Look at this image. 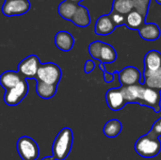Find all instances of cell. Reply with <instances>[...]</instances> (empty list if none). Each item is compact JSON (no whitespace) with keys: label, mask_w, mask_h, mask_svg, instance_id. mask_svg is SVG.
<instances>
[{"label":"cell","mask_w":161,"mask_h":160,"mask_svg":"<svg viewBox=\"0 0 161 160\" xmlns=\"http://www.w3.org/2000/svg\"><path fill=\"white\" fill-rule=\"evenodd\" d=\"M69 1H71V2H74V3H76V4H78L79 2H81L82 0H69Z\"/></svg>","instance_id":"1f68e13d"},{"label":"cell","mask_w":161,"mask_h":160,"mask_svg":"<svg viewBox=\"0 0 161 160\" xmlns=\"http://www.w3.org/2000/svg\"><path fill=\"white\" fill-rule=\"evenodd\" d=\"M24 79L18 72L14 71H6L0 75V85L6 90H10L18 85L21 80Z\"/></svg>","instance_id":"9a60e30c"},{"label":"cell","mask_w":161,"mask_h":160,"mask_svg":"<svg viewBox=\"0 0 161 160\" xmlns=\"http://www.w3.org/2000/svg\"><path fill=\"white\" fill-rule=\"evenodd\" d=\"M28 92V84L26 79H22L21 82L14 88L6 91L4 94V102L6 105L14 107L19 105Z\"/></svg>","instance_id":"5b68a950"},{"label":"cell","mask_w":161,"mask_h":160,"mask_svg":"<svg viewBox=\"0 0 161 160\" xmlns=\"http://www.w3.org/2000/svg\"><path fill=\"white\" fill-rule=\"evenodd\" d=\"M115 28L116 26L112 22L109 14H106L100 16L96 20L94 25V32L99 36H107L111 34L115 30Z\"/></svg>","instance_id":"8fae6325"},{"label":"cell","mask_w":161,"mask_h":160,"mask_svg":"<svg viewBox=\"0 0 161 160\" xmlns=\"http://www.w3.org/2000/svg\"><path fill=\"white\" fill-rule=\"evenodd\" d=\"M73 140V131L69 127H65L58 133L52 145V157L55 160L67 158L72 149Z\"/></svg>","instance_id":"6da1fadb"},{"label":"cell","mask_w":161,"mask_h":160,"mask_svg":"<svg viewBox=\"0 0 161 160\" xmlns=\"http://www.w3.org/2000/svg\"><path fill=\"white\" fill-rule=\"evenodd\" d=\"M135 150L138 155L144 158L157 157L161 151V143L158 137L152 131L141 137L135 143Z\"/></svg>","instance_id":"7a4b0ae2"},{"label":"cell","mask_w":161,"mask_h":160,"mask_svg":"<svg viewBox=\"0 0 161 160\" xmlns=\"http://www.w3.org/2000/svg\"><path fill=\"white\" fill-rule=\"evenodd\" d=\"M134 9L132 0H113L112 11L121 13L123 15L128 14Z\"/></svg>","instance_id":"cb8c5ba5"},{"label":"cell","mask_w":161,"mask_h":160,"mask_svg":"<svg viewBox=\"0 0 161 160\" xmlns=\"http://www.w3.org/2000/svg\"><path fill=\"white\" fill-rule=\"evenodd\" d=\"M160 101L161 95L160 91L150 89L147 87H144L142 92L141 100H140V105L148 107L152 109H154L156 112L160 111Z\"/></svg>","instance_id":"ba28073f"},{"label":"cell","mask_w":161,"mask_h":160,"mask_svg":"<svg viewBox=\"0 0 161 160\" xmlns=\"http://www.w3.org/2000/svg\"><path fill=\"white\" fill-rule=\"evenodd\" d=\"M103 42L100 41H95L93 42H92L89 45V54L91 55V57L96 60L99 59V55H100V51H101V47H102Z\"/></svg>","instance_id":"484cf974"},{"label":"cell","mask_w":161,"mask_h":160,"mask_svg":"<svg viewBox=\"0 0 161 160\" xmlns=\"http://www.w3.org/2000/svg\"><path fill=\"white\" fill-rule=\"evenodd\" d=\"M30 8L28 0H8L5 1L2 6V13L7 17L20 16L25 14Z\"/></svg>","instance_id":"52a82bcc"},{"label":"cell","mask_w":161,"mask_h":160,"mask_svg":"<svg viewBox=\"0 0 161 160\" xmlns=\"http://www.w3.org/2000/svg\"><path fill=\"white\" fill-rule=\"evenodd\" d=\"M40 65V58L35 55H30L19 63L18 73L25 79H36Z\"/></svg>","instance_id":"8992f818"},{"label":"cell","mask_w":161,"mask_h":160,"mask_svg":"<svg viewBox=\"0 0 161 160\" xmlns=\"http://www.w3.org/2000/svg\"><path fill=\"white\" fill-rule=\"evenodd\" d=\"M118 75L122 87L140 84L141 76H142L140 71L133 66H128L124 68L121 72H119Z\"/></svg>","instance_id":"9c48e42d"},{"label":"cell","mask_w":161,"mask_h":160,"mask_svg":"<svg viewBox=\"0 0 161 160\" xmlns=\"http://www.w3.org/2000/svg\"><path fill=\"white\" fill-rule=\"evenodd\" d=\"M144 24H145V17H143L142 14H140L138 11L134 9L125 15V25L129 29L139 30Z\"/></svg>","instance_id":"d6986e66"},{"label":"cell","mask_w":161,"mask_h":160,"mask_svg":"<svg viewBox=\"0 0 161 160\" xmlns=\"http://www.w3.org/2000/svg\"><path fill=\"white\" fill-rule=\"evenodd\" d=\"M138 31L141 38L148 41H157L160 36V29L158 25L154 23H145Z\"/></svg>","instance_id":"5bb4252c"},{"label":"cell","mask_w":161,"mask_h":160,"mask_svg":"<svg viewBox=\"0 0 161 160\" xmlns=\"http://www.w3.org/2000/svg\"><path fill=\"white\" fill-rule=\"evenodd\" d=\"M41 160H55V158L53 157H43L42 159Z\"/></svg>","instance_id":"4dcf8cb0"},{"label":"cell","mask_w":161,"mask_h":160,"mask_svg":"<svg viewBox=\"0 0 161 160\" xmlns=\"http://www.w3.org/2000/svg\"><path fill=\"white\" fill-rule=\"evenodd\" d=\"M144 85L147 88L161 91V68L157 71H144Z\"/></svg>","instance_id":"2e32d148"},{"label":"cell","mask_w":161,"mask_h":160,"mask_svg":"<svg viewBox=\"0 0 161 160\" xmlns=\"http://www.w3.org/2000/svg\"><path fill=\"white\" fill-rule=\"evenodd\" d=\"M16 149L22 160H37L40 155V149L36 141L26 136L18 140Z\"/></svg>","instance_id":"277c9868"},{"label":"cell","mask_w":161,"mask_h":160,"mask_svg":"<svg viewBox=\"0 0 161 160\" xmlns=\"http://www.w3.org/2000/svg\"><path fill=\"white\" fill-rule=\"evenodd\" d=\"M132 2H133L134 10L138 11L140 14H142L143 17L146 18L151 0H132Z\"/></svg>","instance_id":"d4e9b609"},{"label":"cell","mask_w":161,"mask_h":160,"mask_svg":"<svg viewBox=\"0 0 161 160\" xmlns=\"http://www.w3.org/2000/svg\"><path fill=\"white\" fill-rule=\"evenodd\" d=\"M151 131L158 137L161 136V118H159L157 122H155V124L152 126Z\"/></svg>","instance_id":"83f0119b"},{"label":"cell","mask_w":161,"mask_h":160,"mask_svg":"<svg viewBox=\"0 0 161 160\" xmlns=\"http://www.w3.org/2000/svg\"><path fill=\"white\" fill-rule=\"evenodd\" d=\"M106 101L108 107L113 111H118L122 109L126 104L124 94L120 88L119 89L114 88L108 90L106 93Z\"/></svg>","instance_id":"30bf717a"},{"label":"cell","mask_w":161,"mask_h":160,"mask_svg":"<svg viewBox=\"0 0 161 160\" xmlns=\"http://www.w3.org/2000/svg\"><path fill=\"white\" fill-rule=\"evenodd\" d=\"M36 93L39 97L44 100L51 99L55 96L57 93L58 85H51V84H45L40 81H36Z\"/></svg>","instance_id":"44dd1931"},{"label":"cell","mask_w":161,"mask_h":160,"mask_svg":"<svg viewBox=\"0 0 161 160\" xmlns=\"http://www.w3.org/2000/svg\"><path fill=\"white\" fill-rule=\"evenodd\" d=\"M103 73H104V80H105L107 83H111V82L113 81V79H114V74L106 72V70H105Z\"/></svg>","instance_id":"f546056e"},{"label":"cell","mask_w":161,"mask_h":160,"mask_svg":"<svg viewBox=\"0 0 161 160\" xmlns=\"http://www.w3.org/2000/svg\"><path fill=\"white\" fill-rule=\"evenodd\" d=\"M61 69L57 64L52 62L41 63L35 80L45 84L58 85L61 79Z\"/></svg>","instance_id":"3957f363"},{"label":"cell","mask_w":161,"mask_h":160,"mask_svg":"<svg viewBox=\"0 0 161 160\" xmlns=\"http://www.w3.org/2000/svg\"><path fill=\"white\" fill-rule=\"evenodd\" d=\"M156 2H157L158 5H161V0H156Z\"/></svg>","instance_id":"d6a6232c"},{"label":"cell","mask_w":161,"mask_h":160,"mask_svg":"<svg viewBox=\"0 0 161 160\" xmlns=\"http://www.w3.org/2000/svg\"><path fill=\"white\" fill-rule=\"evenodd\" d=\"M75 43V39L72 36L71 33L65 30L58 31L55 36V44L56 46L63 51V52H69L72 50Z\"/></svg>","instance_id":"7c38bea8"},{"label":"cell","mask_w":161,"mask_h":160,"mask_svg":"<svg viewBox=\"0 0 161 160\" xmlns=\"http://www.w3.org/2000/svg\"><path fill=\"white\" fill-rule=\"evenodd\" d=\"M71 22L79 27H86L90 25L91 23V17H90V13L87 8H85L84 6H77V8L73 16V18L71 19Z\"/></svg>","instance_id":"e0dca14e"},{"label":"cell","mask_w":161,"mask_h":160,"mask_svg":"<svg viewBox=\"0 0 161 160\" xmlns=\"http://www.w3.org/2000/svg\"><path fill=\"white\" fill-rule=\"evenodd\" d=\"M117 58V54L115 49L108 43L103 42L100 55H99V61L100 63H113Z\"/></svg>","instance_id":"7402d4cb"},{"label":"cell","mask_w":161,"mask_h":160,"mask_svg":"<svg viewBox=\"0 0 161 160\" xmlns=\"http://www.w3.org/2000/svg\"><path fill=\"white\" fill-rule=\"evenodd\" d=\"M144 71H157L161 68V53L151 50L144 57Z\"/></svg>","instance_id":"ac0fdd59"},{"label":"cell","mask_w":161,"mask_h":160,"mask_svg":"<svg viewBox=\"0 0 161 160\" xmlns=\"http://www.w3.org/2000/svg\"><path fill=\"white\" fill-rule=\"evenodd\" d=\"M94 68H95V63H94L92 60L89 59V60H87V61L85 62V65H84V72H85L86 74H90V73H92V72L94 70Z\"/></svg>","instance_id":"f1b7e54d"},{"label":"cell","mask_w":161,"mask_h":160,"mask_svg":"<svg viewBox=\"0 0 161 160\" xmlns=\"http://www.w3.org/2000/svg\"><path fill=\"white\" fill-rule=\"evenodd\" d=\"M77 6H78V4H76V3L71 2L69 0H64L58 5V13L64 20L71 21V19L73 18V16L77 8Z\"/></svg>","instance_id":"ffe728a7"},{"label":"cell","mask_w":161,"mask_h":160,"mask_svg":"<svg viewBox=\"0 0 161 160\" xmlns=\"http://www.w3.org/2000/svg\"><path fill=\"white\" fill-rule=\"evenodd\" d=\"M109 16H110L112 22L114 23L115 26H120V25H125V15H123L121 13H118V12H115V11L111 10V12L109 13Z\"/></svg>","instance_id":"4316f807"},{"label":"cell","mask_w":161,"mask_h":160,"mask_svg":"<svg viewBox=\"0 0 161 160\" xmlns=\"http://www.w3.org/2000/svg\"><path fill=\"white\" fill-rule=\"evenodd\" d=\"M121 130H122L121 122L119 120L113 119V120L108 121L105 124L104 129H103V133L106 137L112 139V138H116L121 133Z\"/></svg>","instance_id":"603a6c76"},{"label":"cell","mask_w":161,"mask_h":160,"mask_svg":"<svg viewBox=\"0 0 161 160\" xmlns=\"http://www.w3.org/2000/svg\"><path fill=\"white\" fill-rule=\"evenodd\" d=\"M144 86L142 84L131 85L127 87H121V91L124 94L125 100L126 103H140L142 92Z\"/></svg>","instance_id":"4fadbf2b"},{"label":"cell","mask_w":161,"mask_h":160,"mask_svg":"<svg viewBox=\"0 0 161 160\" xmlns=\"http://www.w3.org/2000/svg\"><path fill=\"white\" fill-rule=\"evenodd\" d=\"M5 1H8V0H5Z\"/></svg>","instance_id":"836d02e7"}]
</instances>
